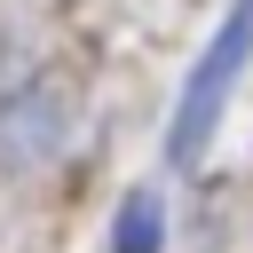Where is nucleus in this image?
<instances>
[{
  "instance_id": "obj_1",
  "label": "nucleus",
  "mask_w": 253,
  "mask_h": 253,
  "mask_svg": "<svg viewBox=\"0 0 253 253\" xmlns=\"http://www.w3.org/2000/svg\"><path fill=\"white\" fill-rule=\"evenodd\" d=\"M245 63H253V0H237V8L221 16V32L206 40V55L190 63V79H182V95H174V126H166V158H174V166H190V158L213 142L221 111H229V95H237V79H245Z\"/></svg>"
},
{
  "instance_id": "obj_2",
  "label": "nucleus",
  "mask_w": 253,
  "mask_h": 253,
  "mask_svg": "<svg viewBox=\"0 0 253 253\" xmlns=\"http://www.w3.org/2000/svg\"><path fill=\"white\" fill-rule=\"evenodd\" d=\"M103 253H166V206H158V190H134L111 213V245Z\"/></svg>"
}]
</instances>
